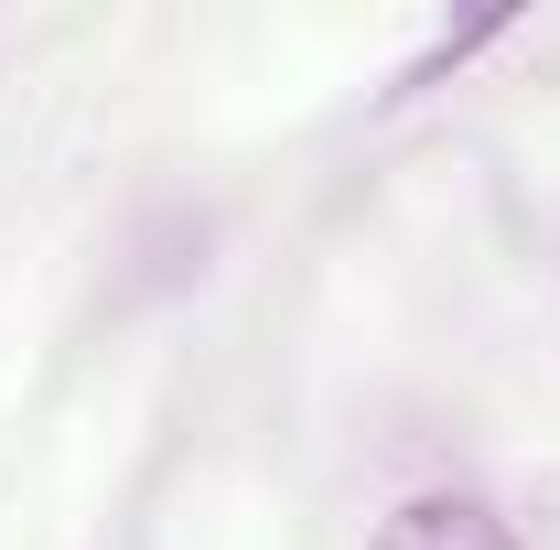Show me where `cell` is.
I'll use <instances>...</instances> for the list:
<instances>
[{
  "label": "cell",
  "mask_w": 560,
  "mask_h": 550,
  "mask_svg": "<svg viewBox=\"0 0 560 550\" xmlns=\"http://www.w3.org/2000/svg\"><path fill=\"white\" fill-rule=\"evenodd\" d=\"M377 550H528V540H517V518L495 496H475V485H420V496H399L377 518Z\"/></svg>",
  "instance_id": "cell-1"
}]
</instances>
